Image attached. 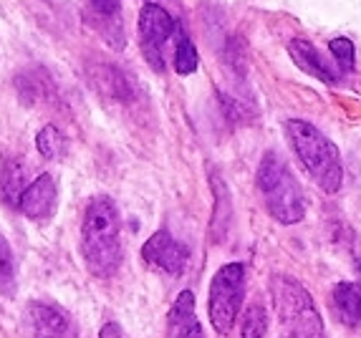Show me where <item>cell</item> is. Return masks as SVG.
I'll return each instance as SVG.
<instances>
[{
    "label": "cell",
    "mask_w": 361,
    "mask_h": 338,
    "mask_svg": "<svg viewBox=\"0 0 361 338\" xmlns=\"http://www.w3.org/2000/svg\"><path fill=\"white\" fill-rule=\"evenodd\" d=\"M81 253L99 278L114 275L121 263V220L114 199L99 194L89 202L81 223Z\"/></svg>",
    "instance_id": "1"
},
{
    "label": "cell",
    "mask_w": 361,
    "mask_h": 338,
    "mask_svg": "<svg viewBox=\"0 0 361 338\" xmlns=\"http://www.w3.org/2000/svg\"><path fill=\"white\" fill-rule=\"evenodd\" d=\"M283 132L311 180L324 192H338L343 182V164L336 144L306 119H288L283 124Z\"/></svg>",
    "instance_id": "2"
},
{
    "label": "cell",
    "mask_w": 361,
    "mask_h": 338,
    "mask_svg": "<svg viewBox=\"0 0 361 338\" xmlns=\"http://www.w3.org/2000/svg\"><path fill=\"white\" fill-rule=\"evenodd\" d=\"M258 189L265 210L276 223L295 225L306 215V194L278 151H268L258 167Z\"/></svg>",
    "instance_id": "3"
},
{
    "label": "cell",
    "mask_w": 361,
    "mask_h": 338,
    "mask_svg": "<svg viewBox=\"0 0 361 338\" xmlns=\"http://www.w3.org/2000/svg\"><path fill=\"white\" fill-rule=\"evenodd\" d=\"M271 298L281 326L290 338H324V320L313 306V298L298 280L273 275Z\"/></svg>",
    "instance_id": "4"
},
{
    "label": "cell",
    "mask_w": 361,
    "mask_h": 338,
    "mask_svg": "<svg viewBox=\"0 0 361 338\" xmlns=\"http://www.w3.org/2000/svg\"><path fill=\"white\" fill-rule=\"evenodd\" d=\"M245 298V268L240 263H228L215 273L210 283V323L217 333H230L240 313Z\"/></svg>",
    "instance_id": "5"
},
{
    "label": "cell",
    "mask_w": 361,
    "mask_h": 338,
    "mask_svg": "<svg viewBox=\"0 0 361 338\" xmlns=\"http://www.w3.org/2000/svg\"><path fill=\"white\" fill-rule=\"evenodd\" d=\"M177 30L175 18L159 3H147L139 13V49L157 73L164 71V43Z\"/></svg>",
    "instance_id": "6"
},
{
    "label": "cell",
    "mask_w": 361,
    "mask_h": 338,
    "mask_svg": "<svg viewBox=\"0 0 361 338\" xmlns=\"http://www.w3.org/2000/svg\"><path fill=\"white\" fill-rule=\"evenodd\" d=\"M86 20L111 49H124V20H121V0H86Z\"/></svg>",
    "instance_id": "7"
},
{
    "label": "cell",
    "mask_w": 361,
    "mask_h": 338,
    "mask_svg": "<svg viewBox=\"0 0 361 338\" xmlns=\"http://www.w3.org/2000/svg\"><path fill=\"white\" fill-rule=\"evenodd\" d=\"M142 258H145L149 265H157L159 270L180 275V273L185 270L187 260H190V250H187L180 240H175V237L169 235L167 230H157L154 235L145 242Z\"/></svg>",
    "instance_id": "8"
},
{
    "label": "cell",
    "mask_w": 361,
    "mask_h": 338,
    "mask_svg": "<svg viewBox=\"0 0 361 338\" xmlns=\"http://www.w3.org/2000/svg\"><path fill=\"white\" fill-rule=\"evenodd\" d=\"M288 54L295 66L301 68L303 73H308L311 79L321 81V84H326V86H336L338 81H341L343 73L338 71L336 63H329V61L324 58V54H321L311 41H306V38H293V41L288 43Z\"/></svg>",
    "instance_id": "9"
},
{
    "label": "cell",
    "mask_w": 361,
    "mask_h": 338,
    "mask_svg": "<svg viewBox=\"0 0 361 338\" xmlns=\"http://www.w3.org/2000/svg\"><path fill=\"white\" fill-rule=\"evenodd\" d=\"M28 326L33 331V338H76V326L63 311L46 303H30Z\"/></svg>",
    "instance_id": "10"
},
{
    "label": "cell",
    "mask_w": 361,
    "mask_h": 338,
    "mask_svg": "<svg viewBox=\"0 0 361 338\" xmlns=\"http://www.w3.org/2000/svg\"><path fill=\"white\" fill-rule=\"evenodd\" d=\"M56 194L59 192H56L54 175L43 172V175H38L36 180L25 187L18 210L23 212L28 220H46V218H51L56 210Z\"/></svg>",
    "instance_id": "11"
},
{
    "label": "cell",
    "mask_w": 361,
    "mask_h": 338,
    "mask_svg": "<svg viewBox=\"0 0 361 338\" xmlns=\"http://www.w3.org/2000/svg\"><path fill=\"white\" fill-rule=\"evenodd\" d=\"M334 313L338 315L343 326L361 323V285L338 283L334 288Z\"/></svg>",
    "instance_id": "12"
},
{
    "label": "cell",
    "mask_w": 361,
    "mask_h": 338,
    "mask_svg": "<svg viewBox=\"0 0 361 338\" xmlns=\"http://www.w3.org/2000/svg\"><path fill=\"white\" fill-rule=\"evenodd\" d=\"M18 290V268H16V255L11 250V242L0 232V296L13 298Z\"/></svg>",
    "instance_id": "13"
},
{
    "label": "cell",
    "mask_w": 361,
    "mask_h": 338,
    "mask_svg": "<svg viewBox=\"0 0 361 338\" xmlns=\"http://www.w3.org/2000/svg\"><path fill=\"white\" fill-rule=\"evenodd\" d=\"M200 66V56H197V49H195L192 38L187 36L185 28L177 25V43H175V71L180 76H190L195 73Z\"/></svg>",
    "instance_id": "14"
},
{
    "label": "cell",
    "mask_w": 361,
    "mask_h": 338,
    "mask_svg": "<svg viewBox=\"0 0 361 338\" xmlns=\"http://www.w3.org/2000/svg\"><path fill=\"white\" fill-rule=\"evenodd\" d=\"M25 187H28V184H25ZM25 187H23V167L16 164V162L6 164L3 177H0V192H3V197H6L8 205L18 207Z\"/></svg>",
    "instance_id": "15"
},
{
    "label": "cell",
    "mask_w": 361,
    "mask_h": 338,
    "mask_svg": "<svg viewBox=\"0 0 361 338\" xmlns=\"http://www.w3.org/2000/svg\"><path fill=\"white\" fill-rule=\"evenodd\" d=\"M36 146L46 159H59L66 151V139L56 127H43L36 137Z\"/></svg>",
    "instance_id": "16"
},
{
    "label": "cell",
    "mask_w": 361,
    "mask_h": 338,
    "mask_svg": "<svg viewBox=\"0 0 361 338\" xmlns=\"http://www.w3.org/2000/svg\"><path fill=\"white\" fill-rule=\"evenodd\" d=\"M268 331V313H265V306L253 303L247 306L245 315H243V338H263Z\"/></svg>",
    "instance_id": "17"
},
{
    "label": "cell",
    "mask_w": 361,
    "mask_h": 338,
    "mask_svg": "<svg viewBox=\"0 0 361 338\" xmlns=\"http://www.w3.org/2000/svg\"><path fill=\"white\" fill-rule=\"evenodd\" d=\"M329 49H331V56L334 61H336V66L341 73H351L354 71V63H356V51H354V43L349 41V38H331V43H329Z\"/></svg>",
    "instance_id": "18"
},
{
    "label": "cell",
    "mask_w": 361,
    "mask_h": 338,
    "mask_svg": "<svg viewBox=\"0 0 361 338\" xmlns=\"http://www.w3.org/2000/svg\"><path fill=\"white\" fill-rule=\"evenodd\" d=\"M172 326L177 328L175 338H205L202 326L197 323V318H195V315H190V318H182V320H175Z\"/></svg>",
    "instance_id": "19"
},
{
    "label": "cell",
    "mask_w": 361,
    "mask_h": 338,
    "mask_svg": "<svg viewBox=\"0 0 361 338\" xmlns=\"http://www.w3.org/2000/svg\"><path fill=\"white\" fill-rule=\"evenodd\" d=\"M99 338H127V333L121 331L119 323L109 320V323H104V326H102V333H99Z\"/></svg>",
    "instance_id": "20"
},
{
    "label": "cell",
    "mask_w": 361,
    "mask_h": 338,
    "mask_svg": "<svg viewBox=\"0 0 361 338\" xmlns=\"http://www.w3.org/2000/svg\"><path fill=\"white\" fill-rule=\"evenodd\" d=\"M149 3H159V0H149Z\"/></svg>",
    "instance_id": "21"
},
{
    "label": "cell",
    "mask_w": 361,
    "mask_h": 338,
    "mask_svg": "<svg viewBox=\"0 0 361 338\" xmlns=\"http://www.w3.org/2000/svg\"><path fill=\"white\" fill-rule=\"evenodd\" d=\"M359 273H361V263H359Z\"/></svg>",
    "instance_id": "22"
}]
</instances>
